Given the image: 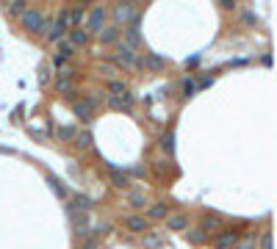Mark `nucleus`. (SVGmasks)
Masks as SVG:
<instances>
[{
	"label": "nucleus",
	"mask_w": 277,
	"mask_h": 249,
	"mask_svg": "<svg viewBox=\"0 0 277 249\" xmlns=\"http://www.w3.org/2000/svg\"><path fill=\"white\" fill-rule=\"evenodd\" d=\"M42 22H45V14L39 11V8H31L28 6L25 11L20 14V25H22V31L25 34H42Z\"/></svg>",
	"instance_id": "obj_1"
},
{
	"label": "nucleus",
	"mask_w": 277,
	"mask_h": 249,
	"mask_svg": "<svg viewBox=\"0 0 277 249\" xmlns=\"http://www.w3.org/2000/svg\"><path fill=\"white\" fill-rule=\"evenodd\" d=\"M136 14H138V8L133 0H125V3L119 0L117 6H114V11H111V17H114V25H128Z\"/></svg>",
	"instance_id": "obj_2"
},
{
	"label": "nucleus",
	"mask_w": 277,
	"mask_h": 249,
	"mask_svg": "<svg viewBox=\"0 0 277 249\" xmlns=\"http://www.w3.org/2000/svg\"><path fill=\"white\" fill-rule=\"evenodd\" d=\"M117 44V53H114V64L122 69H136V50L128 47L125 42H114Z\"/></svg>",
	"instance_id": "obj_3"
},
{
	"label": "nucleus",
	"mask_w": 277,
	"mask_h": 249,
	"mask_svg": "<svg viewBox=\"0 0 277 249\" xmlns=\"http://www.w3.org/2000/svg\"><path fill=\"white\" fill-rule=\"evenodd\" d=\"M83 22H86V31H89V34H97L100 28H105V8L103 6H94Z\"/></svg>",
	"instance_id": "obj_4"
},
{
	"label": "nucleus",
	"mask_w": 277,
	"mask_h": 249,
	"mask_svg": "<svg viewBox=\"0 0 277 249\" xmlns=\"http://www.w3.org/2000/svg\"><path fill=\"white\" fill-rule=\"evenodd\" d=\"M138 25H141V14H136V17H133L131 22H128V31H125V44H128V47H133L136 50L138 47V42H141V34H138Z\"/></svg>",
	"instance_id": "obj_5"
},
{
	"label": "nucleus",
	"mask_w": 277,
	"mask_h": 249,
	"mask_svg": "<svg viewBox=\"0 0 277 249\" xmlns=\"http://www.w3.org/2000/svg\"><path fill=\"white\" fill-rule=\"evenodd\" d=\"M136 67H147V69H152V72H161L166 64H164V58H161V55L144 53V55H136Z\"/></svg>",
	"instance_id": "obj_6"
},
{
	"label": "nucleus",
	"mask_w": 277,
	"mask_h": 249,
	"mask_svg": "<svg viewBox=\"0 0 277 249\" xmlns=\"http://www.w3.org/2000/svg\"><path fill=\"white\" fill-rule=\"evenodd\" d=\"M235 238H238V230H219L216 233V238H214V247L216 249H233V244H235Z\"/></svg>",
	"instance_id": "obj_7"
},
{
	"label": "nucleus",
	"mask_w": 277,
	"mask_h": 249,
	"mask_svg": "<svg viewBox=\"0 0 277 249\" xmlns=\"http://www.w3.org/2000/svg\"><path fill=\"white\" fill-rule=\"evenodd\" d=\"M72 111H75V117L81 119L83 124H89L92 122V114H94V108H92L83 97H81V100H72Z\"/></svg>",
	"instance_id": "obj_8"
},
{
	"label": "nucleus",
	"mask_w": 277,
	"mask_h": 249,
	"mask_svg": "<svg viewBox=\"0 0 277 249\" xmlns=\"http://www.w3.org/2000/svg\"><path fill=\"white\" fill-rule=\"evenodd\" d=\"M141 247L144 249L164 247V233H158V230H144V233H141Z\"/></svg>",
	"instance_id": "obj_9"
},
{
	"label": "nucleus",
	"mask_w": 277,
	"mask_h": 249,
	"mask_svg": "<svg viewBox=\"0 0 277 249\" xmlns=\"http://www.w3.org/2000/svg\"><path fill=\"white\" fill-rule=\"evenodd\" d=\"M89 36L92 34L81 25H72V31H69V42H72L75 47H86V44H89Z\"/></svg>",
	"instance_id": "obj_10"
},
{
	"label": "nucleus",
	"mask_w": 277,
	"mask_h": 249,
	"mask_svg": "<svg viewBox=\"0 0 277 249\" xmlns=\"http://www.w3.org/2000/svg\"><path fill=\"white\" fill-rule=\"evenodd\" d=\"M119 25H108V28H100L97 31V36H100V44H114V42H119Z\"/></svg>",
	"instance_id": "obj_11"
},
{
	"label": "nucleus",
	"mask_w": 277,
	"mask_h": 249,
	"mask_svg": "<svg viewBox=\"0 0 277 249\" xmlns=\"http://www.w3.org/2000/svg\"><path fill=\"white\" fill-rule=\"evenodd\" d=\"M125 230H131V233H144V230H150V221H147L144 216H128V219H125Z\"/></svg>",
	"instance_id": "obj_12"
},
{
	"label": "nucleus",
	"mask_w": 277,
	"mask_h": 249,
	"mask_svg": "<svg viewBox=\"0 0 277 249\" xmlns=\"http://www.w3.org/2000/svg\"><path fill=\"white\" fill-rule=\"evenodd\" d=\"M166 230H175V233H180V230H188V216H183V213L166 216Z\"/></svg>",
	"instance_id": "obj_13"
},
{
	"label": "nucleus",
	"mask_w": 277,
	"mask_h": 249,
	"mask_svg": "<svg viewBox=\"0 0 277 249\" xmlns=\"http://www.w3.org/2000/svg\"><path fill=\"white\" fill-rule=\"evenodd\" d=\"M28 8V0H6V14L14 17V20H20V14Z\"/></svg>",
	"instance_id": "obj_14"
},
{
	"label": "nucleus",
	"mask_w": 277,
	"mask_h": 249,
	"mask_svg": "<svg viewBox=\"0 0 277 249\" xmlns=\"http://www.w3.org/2000/svg\"><path fill=\"white\" fill-rule=\"evenodd\" d=\"M75 44H72V42H69V39H58V42H55V53H58V55H64V58H69V55H75Z\"/></svg>",
	"instance_id": "obj_15"
},
{
	"label": "nucleus",
	"mask_w": 277,
	"mask_h": 249,
	"mask_svg": "<svg viewBox=\"0 0 277 249\" xmlns=\"http://www.w3.org/2000/svg\"><path fill=\"white\" fill-rule=\"evenodd\" d=\"M55 89L61 91V94H69L72 91V75H67V72L55 75Z\"/></svg>",
	"instance_id": "obj_16"
},
{
	"label": "nucleus",
	"mask_w": 277,
	"mask_h": 249,
	"mask_svg": "<svg viewBox=\"0 0 277 249\" xmlns=\"http://www.w3.org/2000/svg\"><path fill=\"white\" fill-rule=\"evenodd\" d=\"M72 144H75L78 150H89V147H92V133L89 130L75 133V136H72Z\"/></svg>",
	"instance_id": "obj_17"
},
{
	"label": "nucleus",
	"mask_w": 277,
	"mask_h": 249,
	"mask_svg": "<svg viewBox=\"0 0 277 249\" xmlns=\"http://www.w3.org/2000/svg\"><path fill=\"white\" fill-rule=\"evenodd\" d=\"M83 20H86V11H83V6H69V28H72V25H81Z\"/></svg>",
	"instance_id": "obj_18"
},
{
	"label": "nucleus",
	"mask_w": 277,
	"mask_h": 249,
	"mask_svg": "<svg viewBox=\"0 0 277 249\" xmlns=\"http://www.w3.org/2000/svg\"><path fill=\"white\" fill-rule=\"evenodd\" d=\"M202 230H205L208 235H211V233L216 235V233L222 230V221L216 219V216H205V219H202Z\"/></svg>",
	"instance_id": "obj_19"
},
{
	"label": "nucleus",
	"mask_w": 277,
	"mask_h": 249,
	"mask_svg": "<svg viewBox=\"0 0 277 249\" xmlns=\"http://www.w3.org/2000/svg\"><path fill=\"white\" fill-rule=\"evenodd\" d=\"M166 216H169V208L161 205V202H158V205H152L150 210H147V219H155V221H158V219H166Z\"/></svg>",
	"instance_id": "obj_20"
},
{
	"label": "nucleus",
	"mask_w": 277,
	"mask_h": 249,
	"mask_svg": "<svg viewBox=\"0 0 277 249\" xmlns=\"http://www.w3.org/2000/svg\"><path fill=\"white\" fill-rule=\"evenodd\" d=\"M161 150H164L166 155H172V152H175V133L172 130L161 136Z\"/></svg>",
	"instance_id": "obj_21"
},
{
	"label": "nucleus",
	"mask_w": 277,
	"mask_h": 249,
	"mask_svg": "<svg viewBox=\"0 0 277 249\" xmlns=\"http://www.w3.org/2000/svg\"><path fill=\"white\" fill-rule=\"evenodd\" d=\"M125 91H128V86H125L122 81H108V94L111 97H122Z\"/></svg>",
	"instance_id": "obj_22"
},
{
	"label": "nucleus",
	"mask_w": 277,
	"mask_h": 249,
	"mask_svg": "<svg viewBox=\"0 0 277 249\" xmlns=\"http://www.w3.org/2000/svg\"><path fill=\"white\" fill-rule=\"evenodd\" d=\"M233 249H255V235H247V238H235V244H233Z\"/></svg>",
	"instance_id": "obj_23"
},
{
	"label": "nucleus",
	"mask_w": 277,
	"mask_h": 249,
	"mask_svg": "<svg viewBox=\"0 0 277 249\" xmlns=\"http://www.w3.org/2000/svg\"><path fill=\"white\" fill-rule=\"evenodd\" d=\"M186 235H188V241H191V244H202V241L208 238V233H205L202 227H200V230H188Z\"/></svg>",
	"instance_id": "obj_24"
},
{
	"label": "nucleus",
	"mask_w": 277,
	"mask_h": 249,
	"mask_svg": "<svg viewBox=\"0 0 277 249\" xmlns=\"http://www.w3.org/2000/svg\"><path fill=\"white\" fill-rule=\"evenodd\" d=\"M111 183H114L117 188H128V186H131V183H128V177H125V174H119V172L111 174Z\"/></svg>",
	"instance_id": "obj_25"
},
{
	"label": "nucleus",
	"mask_w": 277,
	"mask_h": 249,
	"mask_svg": "<svg viewBox=\"0 0 277 249\" xmlns=\"http://www.w3.org/2000/svg\"><path fill=\"white\" fill-rule=\"evenodd\" d=\"M47 183L53 186V191L58 194V197H67V188L61 186V180H55V177H47Z\"/></svg>",
	"instance_id": "obj_26"
},
{
	"label": "nucleus",
	"mask_w": 277,
	"mask_h": 249,
	"mask_svg": "<svg viewBox=\"0 0 277 249\" xmlns=\"http://www.w3.org/2000/svg\"><path fill=\"white\" fill-rule=\"evenodd\" d=\"M241 22H244V25H252V28H255V25H258V14L244 11V14H241Z\"/></svg>",
	"instance_id": "obj_27"
},
{
	"label": "nucleus",
	"mask_w": 277,
	"mask_h": 249,
	"mask_svg": "<svg viewBox=\"0 0 277 249\" xmlns=\"http://www.w3.org/2000/svg\"><path fill=\"white\" fill-rule=\"evenodd\" d=\"M131 205H133V208H141V205H144V194H141V191L131 194Z\"/></svg>",
	"instance_id": "obj_28"
},
{
	"label": "nucleus",
	"mask_w": 277,
	"mask_h": 249,
	"mask_svg": "<svg viewBox=\"0 0 277 249\" xmlns=\"http://www.w3.org/2000/svg\"><path fill=\"white\" fill-rule=\"evenodd\" d=\"M191 94H194V81L186 78V81H183V97H191Z\"/></svg>",
	"instance_id": "obj_29"
},
{
	"label": "nucleus",
	"mask_w": 277,
	"mask_h": 249,
	"mask_svg": "<svg viewBox=\"0 0 277 249\" xmlns=\"http://www.w3.org/2000/svg\"><path fill=\"white\" fill-rule=\"evenodd\" d=\"M39 81H42V83L50 81V67H42V69H39Z\"/></svg>",
	"instance_id": "obj_30"
},
{
	"label": "nucleus",
	"mask_w": 277,
	"mask_h": 249,
	"mask_svg": "<svg viewBox=\"0 0 277 249\" xmlns=\"http://www.w3.org/2000/svg\"><path fill=\"white\" fill-rule=\"evenodd\" d=\"M261 249H272V235H269V233H263V238H261Z\"/></svg>",
	"instance_id": "obj_31"
},
{
	"label": "nucleus",
	"mask_w": 277,
	"mask_h": 249,
	"mask_svg": "<svg viewBox=\"0 0 277 249\" xmlns=\"http://www.w3.org/2000/svg\"><path fill=\"white\" fill-rule=\"evenodd\" d=\"M219 6L225 8V11H233V8H235V0H219Z\"/></svg>",
	"instance_id": "obj_32"
},
{
	"label": "nucleus",
	"mask_w": 277,
	"mask_h": 249,
	"mask_svg": "<svg viewBox=\"0 0 277 249\" xmlns=\"http://www.w3.org/2000/svg\"><path fill=\"white\" fill-rule=\"evenodd\" d=\"M61 136H64V138H72V136H75V130H72V127H64Z\"/></svg>",
	"instance_id": "obj_33"
}]
</instances>
